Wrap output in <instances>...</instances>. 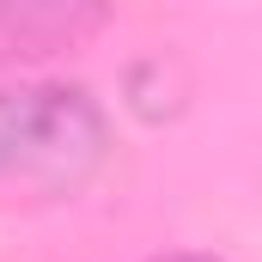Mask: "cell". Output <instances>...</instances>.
Instances as JSON below:
<instances>
[{
	"label": "cell",
	"instance_id": "cell-1",
	"mask_svg": "<svg viewBox=\"0 0 262 262\" xmlns=\"http://www.w3.org/2000/svg\"><path fill=\"white\" fill-rule=\"evenodd\" d=\"M110 146L104 110L79 85H12L0 92V201L73 195Z\"/></svg>",
	"mask_w": 262,
	"mask_h": 262
},
{
	"label": "cell",
	"instance_id": "cell-2",
	"mask_svg": "<svg viewBox=\"0 0 262 262\" xmlns=\"http://www.w3.org/2000/svg\"><path fill=\"white\" fill-rule=\"evenodd\" d=\"M104 25V0H0V61H37L85 43Z\"/></svg>",
	"mask_w": 262,
	"mask_h": 262
},
{
	"label": "cell",
	"instance_id": "cell-3",
	"mask_svg": "<svg viewBox=\"0 0 262 262\" xmlns=\"http://www.w3.org/2000/svg\"><path fill=\"white\" fill-rule=\"evenodd\" d=\"M159 262H220V256H159Z\"/></svg>",
	"mask_w": 262,
	"mask_h": 262
}]
</instances>
